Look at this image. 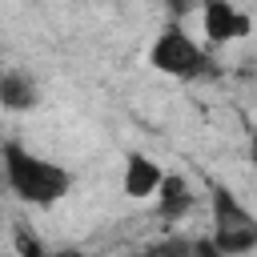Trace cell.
Returning a JSON list of instances; mask_svg holds the SVG:
<instances>
[{
  "mask_svg": "<svg viewBox=\"0 0 257 257\" xmlns=\"http://www.w3.org/2000/svg\"><path fill=\"white\" fill-rule=\"evenodd\" d=\"M0 169H4V185L24 201V205H56L68 197L72 189V173L56 161L36 157L32 149H24L20 141H4L0 145Z\"/></svg>",
  "mask_w": 257,
  "mask_h": 257,
  "instance_id": "obj_1",
  "label": "cell"
},
{
  "mask_svg": "<svg viewBox=\"0 0 257 257\" xmlns=\"http://www.w3.org/2000/svg\"><path fill=\"white\" fill-rule=\"evenodd\" d=\"M36 100H40V96H36V80H32L28 72H20V68L0 72V108H8V112H28Z\"/></svg>",
  "mask_w": 257,
  "mask_h": 257,
  "instance_id": "obj_6",
  "label": "cell"
},
{
  "mask_svg": "<svg viewBox=\"0 0 257 257\" xmlns=\"http://www.w3.org/2000/svg\"><path fill=\"white\" fill-rule=\"evenodd\" d=\"M157 185H161V165L149 161L145 153H128V157H124V181H120L124 197L145 201V197L157 193Z\"/></svg>",
  "mask_w": 257,
  "mask_h": 257,
  "instance_id": "obj_4",
  "label": "cell"
},
{
  "mask_svg": "<svg viewBox=\"0 0 257 257\" xmlns=\"http://www.w3.org/2000/svg\"><path fill=\"white\" fill-rule=\"evenodd\" d=\"M201 28L209 44H233L253 32V20L233 0H201Z\"/></svg>",
  "mask_w": 257,
  "mask_h": 257,
  "instance_id": "obj_3",
  "label": "cell"
},
{
  "mask_svg": "<svg viewBox=\"0 0 257 257\" xmlns=\"http://www.w3.org/2000/svg\"><path fill=\"white\" fill-rule=\"evenodd\" d=\"M157 197H161V217L165 221H177L193 209V193L189 185L177 177V173H161V185H157Z\"/></svg>",
  "mask_w": 257,
  "mask_h": 257,
  "instance_id": "obj_7",
  "label": "cell"
},
{
  "mask_svg": "<svg viewBox=\"0 0 257 257\" xmlns=\"http://www.w3.org/2000/svg\"><path fill=\"white\" fill-rule=\"evenodd\" d=\"M189 257H221V253H217V245H213L209 237H193V249H189Z\"/></svg>",
  "mask_w": 257,
  "mask_h": 257,
  "instance_id": "obj_10",
  "label": "cell"
},
{
  "mask_svg": "<svg viewBox=\"0 0 257 257\" xmlns=\"http://www.w3.org/2000/svg\"><path fill=\"white\" fill-rule=\"evenodd\" d=\"M149 64H153L157 72H165V76L193 80V76H205L213 60H209V52H205L181 24H169V28L153 40V48H149Z\"/></svg>",
  "mask_w": 257,
  "mask_h": 257,
  "instance_id": "obj_2",
  "label": "cell"
},
{
  "mask_svg": "<svg viewBox=\"0 0 257 257\" xmlns=\"http://www.w3.org/2000/svg\"><path fill=\"white\" fill-rule=\"evenodd\" d=\"M209 241L217 245L221 257H245L257 249V221H233V225H213Z\"/></svg>",
  "mask_w": 257,
  "mask_h": 257,
  "instance_id": "obj_5",
  "label": "cell"
},
{
  "mask_svg": "<svg viewBox=\"0 0 257 257\" xmlns=\"http://www.w3.org/2000/svg\"><path fill=\"white\" fill-rule=\"evenodd\" d=\"M189 249H193V237H161L141 257H189Z\"/></svg>",
  "mask_w": 257,
  "mask_h": 257,
  "instance_id": "obj_8",
  "label": "cell"
},
{
  "mask_svg": "<svg viewBox=\"0 0 257 257\" xmlns=\"http://www.w3.org/2000/svg\"><path fill=\"white\" fill-rule=\"evenodd\" d=\"M60 257H76V253H60Z\"/></svg>",
  "mask_w": 257,
  "mask_h": 257,
  "instance_id": "obj_11",
  "label": "cell"
},
{
  "mask_svg": "<svg viewBox=\"0 0 257 257\" xmlns=\"http://www.w3.org/2000/svg\"><path fill=\"white\" fill-rule=\"evenodd\" d=\"M12 245H16V253H20V257H48V253H44V245H40V237H36V233H28V225H24V221H16V225H12Z\"/></svg>",
  "mask_w": 257,
  "mask_h": 257,
  "instance_id": "obj_9",
  "label": "cell"
}]
</instances>
